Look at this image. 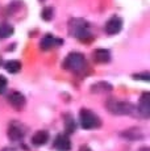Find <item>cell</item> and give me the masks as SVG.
I'll return each instance as SVG.
<instances>
[{
	"label": "cell",
	"mask_w": 150,
	"mask_h": 151,
	"mask_svg": "<svg viewBox=\"0 0 150 151\" xmlns=\"http://www.w3.org/2000/svg\"><path fill=\"white\" fill-rule=\"evenodd\" d=\"M105 108L115 116H129L134 112V106L131 103L117 99H109L105 104Z\"/></svg>",
	"instance_id": "6da1fadb"
},
{
	"label": "cell",
	"mask_w": 150,
	"mask_h": 151,
	"mask_svg": "<svg viewBox=\"0 0 150 151\" xmlns=\"http://www.w3.org/2000/svg\"><path fill=\"white\" fill-rule=\"evenodd\" d=\"M70 33L74 37H76L80 41H87L91 38V32H90V25L82 19H74L70 21Z\"/></svg>",
	"instance_id": "7a4b0ae2"
},
{
	"label": "cell",
	"mask_w": 150,
	"mask_h": 151,
	"mask_svg": "<svg viewBox=\"0 0 150 151\" xmlns=\"http://www.w3.org/2000/svg\"><path fill=\"white\" fill-rule=\"evenodd\" d=\"M63 66L73 72H79L84 68L86 58H84V55L80 53H70L66 57Z\"/></svg>",
	"instance_id": "3957f363"
},
{
	"label": "cell",
	"mask_w": 150,
	"mask_h": 151,
	"mask_svg": "<svg viewBox=\"0 0 150 151\" xmlns=\"http://www.w3.org/2000/svg\"><path fill=\"white\" fill-rule=\"evenodd\" d=\"M80 125H82L83 129H96L100 126V118L95 114L94 112L88 109H82L80 110Z\"/></svg>",
	"instance_id": "277c9868"
},
{
	"label": "cell",
	"mask_w": 150,
	"mask_h": 151,
	"mask_svg": "<svg viewBox=\"0 0 150 151\" xmlns=\"http://www.w3.org/2000/svg\"><path fill=\"white\" fill-rule=\"evenodd\" d=\"M8 137L12 142H19L25 137V129L21 124H19L17 121H13L8 127Z\"/></svg>",
	"instance_id": "5b68a950"
},
{
	"label": "cell",
	"mask_w": 150,
	"mask_h": 151,
	"mask_svg": "<svg viewBox=\"0 0 150 151\" xmlns=\"http://www.w3.org/2000/svg\"><path fill=\"white\" fill-rule=\"evenodd\" d=\"M138 113L142 116L144 118H149L150 117V95L148 92L141 96L140 99V104H138Z\"/></svg>",
	"instance_id": "8992f818"
},
{
	"label": "cell",
	"mask_w": 150,
	"mask_h": 151,
	"mask_svg": "<svg viewBox=\"0 0 150 151\" xmlns=\"http://www.w3.org/2000/svg\"><path fill=\"white\" fill-rule=\"evenodd\" d=\"M121 28H123V20L117 16L112 17V19L108 20L107 24H105V32L108 34H111V36L117 34L121 30Z\"/></svg>",
	"instance_id": "52a82bcc"
},
{
	"label": "cell",
	"mask_w": 150,
	"mask_h": 151,
	"mask_svg": "<svg viewBox=\"0 0 150 151\" xmlns=\"http://www.w3.org/2000/svg\"><path fill=\"white\" fill-rule=\"evenodd\" d=\"M8 101H9V104L13 106V108L16 109H20L22 108V106L25 105V97L22 93H20V92L17 91H13L11 92L9 95H8Z\"/></svg>",
	"instance_id": "ba28073f"
},
{
	"label": "cell",
	"mask_w": 150,
	"mask_h": 151,
	"mask_svg": "<svg viewBox=\"0 0 150 151\" xmlns=\"http://www.w3.org/2000/svg\"><path fill=\"white\" fill-rule=\"evenodd\" d=\"M62 41L58 38H56L54 36H51V34H46V36L42 37L41 42H40V47L42 49V50H50L51 47H54V46L57 45H61Z\"/></svg>",
	"instance_id": "9c48e42d"
},
{
	"label": "cell",
	"mask_w": 150,
	"mask_h": 151,
	"mask_svg": "<svg viewBox=\"0 0 150 151\" xmlns=\"http://www.w3.org/2000/svg\"><path fill=\"white\" fill-rule=\"evenodd\" d=\"M54 147L58 149L59 151H69L71 149V142H70V138L65 134H61L56 138L54 141Z\"/></svg>",
	"instance_id": "30bf717a"
},
{
	"label": "cell",
	"mask_w": 150,
	"mask_h": 151,
	"mask_svg": "<svg viewBox=\"0 0 150 151\" xmlns=\"http://www.w3.org/2000/svg\"><path fill=\"white\" fill-rule=\"evenodd\" d=\"M94 59L96 63H108L111 60V53L107 49H97L94 51Z\"/></svg>",
	"instance_id": "8fae6325"
},
{
	"label": "cell",
	"mask_w": 150,
	"mask_h": 151,
	"mask_svg": "<svg viewBox=\"0 0 150 151\" xmlns=\"http://www.w3.org/2000/svg\"><path fill=\"white\" fill-rule=\"evenodd\" d=\"M48 141H49V133L45 132V130H40V132H37L32 137V143H33V146H37V147L45 145Z\"/></svg>",
	"instance_id": "7c38bea8"
},
{
	"label": "cell",
	"mask_w": 150,
	"mask_h": 151,
	"mask_svg": "<svg viewBox=\"0 0 150 151\" xmlns=\"http://www.w3.org/2000/svg\"><path fill=\"white\" fill-rule=\"evenodd\" d=\"M5 70L11 74H17L21 70V63L19 60H9V62L5 63Z\"/></svg>",
	"instance_id": "4fadbf2b"
},
{
	"label": "cell",
	"mask_w": 150,
	"mask_h": 151,
	"mask_svg": "<svg viewBox=\"0 0 150 151\" xmlns=\"http://www.w3.org/2000/svg\"><path fill=\"white\" fill-rule=\"evenodd\" d=\"M13 34V28L8 24H3L0 27V38H7Z\"/></svg>",
	"instance_id": "5bb4252c"
},
{
	"label": "cell",
	"mask_w": 150,
	"mask_h": 151,
	"mask_svg": "<svg viewBox=\"0 0 150 151\" xmlns=\"http://www.w3.org/2000/svg\"><path fill=\"white\" fill-rule=\"evenodd\" d=\"M66 120H67V122H66V130H67L69 133H73L74 132V127H75L74 120L70 117V116H67V117H66Z\"/></svg>",
	"instance_id": "9a60e30c"
},
{
	"label": "cell",
	"mask_w": 150,
	"mask_h": 151,
	"mask_svg": "<svg viewBox=\"0 0 150 151\" xmlns=\"http://www.w3.org/2000/svg\"><path fill=\"white\" fill-rule=\"evenodd\" d=\"M51 16H53V9L51 8H45L42 11V19L44 20H50Z\"/></svg>",
	"instance_id": "2e32d148"
},
{
	"label": "cell",
	"mask_w": 150,
	"mask_h": 151,
	"mask_svg": "<svg viewBox=\"0 0 150 151\" xmlns=\"http://www.w3.org/2000/svg\"><path fill=\"white\" fill-rule=\"evenodd\" d=\"M5 89H7V79L3 75H0V95L4 93Z\"/></svg>",
	"instance_id": "e0dca14e"
},
{
	"label": "cell",
	"mask_w": 150,
	"mask_h": 151,
	"mask_svg": "<svg viewBox=\"0 0 150 151\" xmlns=\"http://www.w3.org/2000/svg\"><path fill=\"white\" fill-rule=\"evenodd\" d=\"M134 79L144 80V82H149V72H144V74H136L133 75Z\"/></svg>",
	"instance_id": "ac0fdd59"
},
{
	"label": "cell",
	"mask_w": 150,
	"mask_h": 151,
	"mask_svg": "<svg viewBox=\"0 0 150 151\" xmlns=\"http://www.w3.org/2000/svg\"><path fill=\"white\" fill-rule=\"evenodd\" d=\"M1 151H20L19 149H13V147H5V149H3Z\"/></svg>",
	"instance_id": "d6986e66"
},
{
	"label": "cell",
	"mask_w": 150,
	"mask_h": 151,
	"mask_svg": "<svg viewBox=\"0 0 150 151\" xmlns=\"http://www.w3.org/2000/svg\"><path fill=\"white\" fill-rule=\"evenodd\" d=\"M80 151H91V150L88 149V147H86V146H84V147H82V149H80Z\"/></svg>",
	"instance_id": "ffe728a7"
},
{
	"label": "cell",
	"mask_w": 150,
	"mask_h": 151,
	"mask_svg": "<svg viewBox=\"0 0 150 151\" xmlns=\"http://www.w3.org/2000/svg\"><path fill=\"white\" fill-rule=\"evenodd\" d=\"M140 151H150V150L148 149V147H144V149H141Z\"/></svg>",
	"instance_id": "44dd1931"
},
{
	"label": "cell",
	"mask_w": 150,
	"mask_h": 151,
	"mask_svg": "<svg viewBox=\"0 0 150 151\" xmlns=\"http://www.w3.org/2000/svg\"><path fill=\"white\" fill-rule=\"evenodd\" d=\"M40 1H44V0H40Z\"/></svg>",
	"instance_id": "7402d4cb"
}]
</instances>
